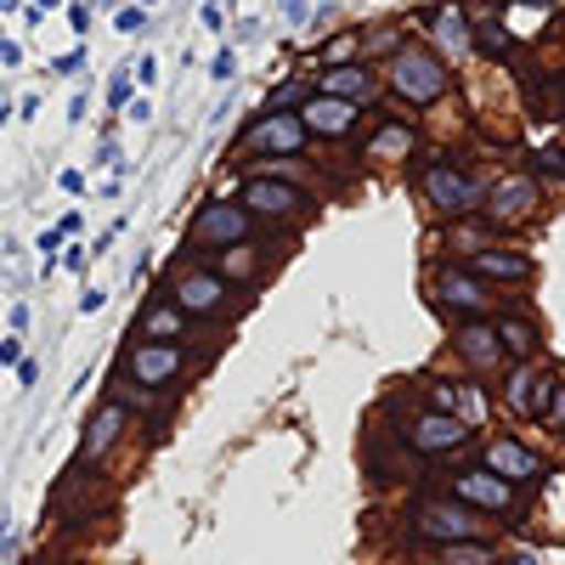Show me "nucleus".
Wrapping results in <instances>:
<instances>
[{
    "instance_id": "f257e3e1",
    "label": "nucleus",
    "mask_w": 565,
    "mask_h": 565,
    "mask_svg": "<svg viewBox=\"0 0 565 565\" xmlns=\"http://www.w3.org/2000/svg\"><path fill=\"white\" fill-rule=\"evenodd\" d=\"M407 537L413 543H430V548H447V543H481V537H492V526H487V514L458 503L452 492L447 498L430 492V498H418L407 509Z\"/></svg>"
},
{
    "instance_id": "f03ea898",
    "label": "nucleus",
    "mask_w": 565,
    "mask_h": 565,
    "mask_svg": "<svg viewBox=\"0 0 565 565\" xmlns=\"http://www.w3.org/2000/svg\"><path fill=\"white\" fill-rule=\"evenodd\" d=\"M418 199L441 226H452V221H469L487 204V181L458 170V164H424L418 170Z\"/></svg>"
},
{
    "instance_id": "7ed1b4c3",
    "label": "nucleus",
    "mask_w": 565,
    "mask_h": 565,
    "mask_svg": "<svg viewBox=\"0 0 565 565\" xmlns=\"http://www.w3.org/2000/svg\"><path fill=\"white\" fill-rule=\"evenodd\" d=\"M385 85H391V97H402L413 108H430L447 97V68L430 45H396L385 63Z\"/></svg>"
},
{
    "instance_id": "20e7f679",
    "label": "nucleus",
    "mask_w": 565,
    "mask_h": 565,
    "mask_svg": "<svg viewBox=\"0 0 565 565\" xmlns=\"http://www.w3.org/2000/svg\"><path fill=\"white\" fill-rule=\"evenodd\" d=\"M255 238V215L238 204V199H210V204H199V215H193V226H186V249H238V244H249Z\"/></svg>"
},
{
    "instance_id": "39448f33",
    "label": "nucleus",
    "mask_w": 565,
    "mask_h": 565,
    "mask_svg": "<svg viewBox=\"0 0 565 565\" xmlns=\"http://www.w3.org/2000/svg\"><path fill=\"white\" fill-rule=\"evenodd\" d=\"M238 204L255 221H306V215H317V199L300 181H271V175H244Z\"/></svg>"
},
{
    "instance_id": "423d86ee",
    "label": "nucleus",
    "mask_w": 565,
    "mask_h": 565,
    "mask_svg": "<svg viewBox=\"0 0 565 565\" xmlns=\"http://www.w3.org/2000/svg\"><path fill=\"white\" fill-rule=\"evenodd\" d=\"M311 130L300 125V114H266L238 136V159H306Z\"/></svg>"
},
{
    "instance_id": "0eeeda50",
    "label": "nucleus",
    "mask_w": 565,
    "mask_h": 565,
    "mask_svg": "<svg viewBox=\"0 0 565 565\" xmlns=\"http://www.w3.org/2000/svg\"><path fill=\"white\" fill-rule=\"evenodd\" d=\"M170 306H181L186 317H232V282L215 271V266H181L175 282H170Z\"/></svg>"
},
{
    "instance_id": "6e6552de",
    "label": "nucleus",
    "mask_w": 565,
    "mask_h": 565,
    "mask_svg": "<svg viewBox=\"0 0 565 565\" xmlns=\"http://www.w3.org/2000/svg\"><path fill=\"white\" fill-rule=\"evenodd\" d=\"M537 204H543L537 181H532L526 170H509V175H498V181L487 186L481 221H487V226H498V232H514V226H526V221L537 215Z\"/></svg>"
},
{
    "instance_id": "1a4fd4ad",
    "label": "nucleus",
    "mask_w": 565,
    "mask_h": 565,
    "mask_svg": "<svg viewBox=\"0 0 565 565\" xmlns=\"http://www.w3.org/2000/svg\"><path fill=\"white\" fill-rule=\"evenodd\" d=\"M430 306L436 311H452V317H487L492 311V289L469 271L463 260H447L436 277H430Z\"/></svg>"
},
{
    "instance_id": "9d476101",
    "label": "nucleus",
    "mask_w": 565,
    "mask_h": 565,
    "mask_svg": "<svg viewBox=\"0 0 565 565\" xmlns=\"http://www.w3.org/2000/svg\"><path fill=\"white\" fill-rule=\"evenodd\" d=\"M181 367H186V345H175V340H136V345L125 351V380L141 385V391L175 385Z\"/></svg>"
},
{
    "instance_id": "9b49d317",
    "label": "nucleus",
    "mask_w": 565,
    "mask_h": 565,
    "mask_svg": "<svg viewBox=\"0 0 565 565\" xmlns=\"http://www.w3.org/2000/svg\"><path fill=\"white\" fill-rule=\"evenodd\" d=\"M452 351H458V362H463L469 373H476V380H492V373H503V367H509V351H503L498 328H492L487 317L458 322V328H452Z\"/></svg>"
},
{
    "instance_id": "f8f14e48",
    "label": "nucleus",
    "mask_w": 565,
    "mask_h": 565,
    "mask_svg": "<svg viewBox=\"0 0 565 565\" xmlns=\"http://www.w3.org/2000/svg\"><path fill=\"white\" fill-rule=\"evenodd\" d=\"M463 441H469V424H458L452 413L424 407V413L407 418V447H413V458H452V452H463Z\"/></svg>"
},
{
    "instance_id": "ddd939ff",
    "label": "nucleus",
    "mask_w": 565,
    "mask_h": 565,
    "mask_svg": "<svg viewBox=\"0 0 565 565\" xmlns=\"http://www.w3.org/2000/svg\"><path fill=\"white\" fill-rule=\"evenodd\" d=\"M548 396H554V380H548L537 362H509V367H503V407H509V413L543 418V413H548Z\"/></svg>"
},
{
    "instance_id": "4468645a",
    "label": "nucleus",
    "mask_w": 565,
    "mask_h": 565,
    "mask_svg": "<svg viewBox=\"0 0 565 565\" xmlns=\"http://www.w3.org/2000/svg\"><path fill=\"white\" fill-rule=\"evenodd\" d=\"M300 125L322 141H351L362 130V103H345V97H311L300 103Z\"/></svg>"
},
{
    "instance_id": "2eb2a0df",
    "label": "nucleus",
    "mask_w": 565,
    "mask_h": 565,
    "mask_svg": "<svg viewBox=\"0 0 565 565\" xmlns=\"http://www.w3.org/2000/svg\"><path fill=\"white\" fill-rule=\"evenodd\" d=\"M452 498L469 503L476 514H514V487H509L503 476H492L487 463L458 469V476H452Z\"/></svg>"
},
{
    "instance_id": "dca6fc26",
    "label": "nucleus",
    "mask_w": 565,
    "mask_h": 565,
    "mask_svg": "<svg viewBox=\"0 0 565 565\" xmlns=\"http://www.w3.org/2000/svg\"><path fill=\"white\" fill-rule=\"evenodd\" d=\"M481 463L492 469V476H503L509 487H526V481H543V476H548L543 458H537V447H526L521 436H492L487 452H481Z\"/></svg>"
},
{
    "instance_id": "f3484780",
    "label": "nucleus",
    "mask_w": 565,
    "mask_h": 565,
    "mask_svg": "<svg viewBox=\"0 0 565 565\" xmlns=\"http://www.w3.org/2000/svg\"><path fill=\"white\" fill-rule=\"evenodd\" d=\"M125 430H130V407H125V402H103L97 413H90L85 436H79V469H97V463L119 447Z\"/></svg>"
},
{
    "instance_id": "a211bd4d",
    "label": "nucleus",
    "mask_w": 565,
    "mask_h": 565,
    "mask_svg": "<svg viewBox=\"0 0 565 565\" xmlns=\"http://www.w3.org/2000/svg\"><path fill=\"white\" fill-rule=\"evenodd\" d=\"M463 266L476 271L481 282H503V289H521V282H532L526 249H509V244H487V249H476V255H463Z\"/></svg>"
},
{
    "instance_id": "6ab92c4d",
    "label": "nucleus",
    "mask_w": 565,
    "mask_h": 565,
    "mask_svg": "<svg viewBox=\"0 0 565 565\" xmlns=\"http://www.w3.org/2000/svg\"><path fill=\"white\" fill-rule=\"evenodd\" d=\"M430 407L436 413H452L458 424L476 430V424L487 418V391H481V380H436L430 385Z\"/></svg>"
},
{
    "instance_id": "aec40b11",
    "label": "nucleus",
    "mask_w": 565,
    "mask_h": 565,
    "mask_svg": "<svg viewBox=\"0 0 565 565\" xmlns=\"http://www.w3.org/2000/svg\"><path fill=\"white\" fill-rule=\"evenodd\" d=\"M373 85H380V74L362 68V63H328L317 74V97H345V103H367Z\"/></svg>"
},
{
    "instance_id": "412c9836",
    "label": "nucleus",
    "mask_w": 565,
    "mask_h": 565,
    "mask_svg": "<svg viewBox=\"0 0 565 565\" xmlns=\"http://www.w3.org/2000/svg\"><path fill=\"white\" fill-rule=\"evenodd\" d=\"M413 153H418V130L413 125H402V119L373 125V136H367V159L373 164H407Z\"/></svg>"
},
{
    "instance_id": "4be33fe9",
    "label": "nucleus",
    "mask_w": 565,
    "mask_h": 565,
    "mask_svg": "<svg viewBox=\"0 0 565 565\" xmlns=\"http://www.w3.org/2000/svg\"><path fill=\"white\" fill-rule=\"evenodd\" d=\"M498 340H503V351H509V362H537V351H543V334H537V322H526L521 311H503L498 322Z\"/></svg>"
},
{
    "instance_id": "5701e85b",
    "label": "nucleus",
    "mask_w": 565,
    "mask_h": 565,
    "mask_svg": "<svg viewBox=\"0 0 565 565\" xmlns=\"http://www.w3.org/2000/svg\"><path fill=\"white\" fill-rule=\"evenodd\" d=\"M186 322H193V317H186L181 306H170V300H153L148 311H141V322H136V340H186Z\"/></svg>"
},
{
    "instance_id": "b1692460",
    "label": "nucleus",
    "mask_w": 565,
    "mask_h": 565,
    "mask_svg": "<svg viewBox=\"0 0 565 565\" xmlns=\"http://www.w3.org/2000/svg\"><path fill=\"white\" fill-rule=\"evenodd\" d=\"M430 34H436V52H447V57H463L469 52V23H463L458 7H441L430 18Z\"/></svg>"
},
{
    "instance_id": "393cba45",
    "label": "nucleus",
    "mask_w": 565,
    "mask_h": 565,
    "mask_svg": "<svg viewBox=\"0 0 565 565\" xmlns=\"http://www.w3.org/2000/svg\"><path fill=\"white\" fill-rule=\"evenodd\" d=\"M436 565H503V559H498L492 537H481V543H447V548H436Z\"/></svg>"
},
{
    "instance_id": "a878e982",
    "label": "nucleus",
    "mask_w": 565,
    "mask_h": 565,
    "mask_svg": "<svg viewBox=\"0 0 565 565\" xmlns=\"http://www.w3.org/2000/svg\"><path fill=\"white\" fill-rule=\"evenodd\" d=\"M215 271L232 282V289H244V282H255V255H249V244H238V249H221V255H215Z\"/></svg>"
},
{
    "instance_id": "bb28decb",
    "label": "nucleus",
    "mask_w": 565,
    "mask_h": 565,
    "mask_svg": "<svg viewBox=\"0 0 565 565\" xmlns=\"http://www.w3.org/2000/svg\"><path fill=\"white\" fill-rule=\"evenodd\" d=\"M476 52H487V57H503V52H509V29H503L498 18L476 29Z\"/></svg>"
},
{
    "instance_id": "cd10ccee",
    "label": "nucleus",
    "mask_w": 565,
    "mask_h": 565,
    "mask_svg": "<svg viewBox=\"0 0 565 565\" xmlns=\"http://www.w3.org/2000/svg\"><path fill=\"white\" fill-rule=\"evenodd\" d=\"M356 52H362V34H340V40H328V45H322V68H328V63H351Z\"/></svg>"
},
{
    "instance_id": "c85d7f7f",
    "label": "nucleus",
    "mask_w": 565,
    "mask_h": 565,
    "mask_svg": "<svg viewBox=\"0 0 565 565\" xmlns=\"http://www.w3.org/2000/svg\"><path fill=\"white\" fill-rule=\"evenodd\" d=\"M543 424H548V430H565V385H554V396H548V413H543Z\"/></svg>"
},
{
    "instance_id": "c756f323",
    "label": "nucleus",
    "mask_w": 565,
    "mask_h": 565,
    "mask_svg": "<svg viewBox=\"0 0 565 565\" xmlns=\"http://www.w3.org/2000/svg\"><path fill=\"white\" fill-rule=\"evenodd\" d=\"M108 108H114V114L130 108V74H114V85H108Z\"/></svg>"
},
{
    "instance_id": "7c9ffc66",
    "label": "nucleus",
    "mask_w": 565,
    "mask_h": 565,
    "mask_svg": "<svg viewBox=\"0 0 565 565\" xmlns=\"http://www.w3.org/2000/svg\"><path fill=\"white\" fill-rule=\"evenodd\" d=\"M199 18H204V29H210V34H221V29H226V7H221V0H204Z\"/></svg>"
},
{
    "instance_id": "2f4dec72",
    "label": "nucleus",
    "mask_w": 565,
    "mask_h": 565,
    "mask_svg": "<svg viewBox=\"0 0 565 565\" xmlns=\"http://www.w3.org/2000/svg\"><path fill=\"white\" fill-rule=\"evenodd\" d=\"M114 23H119V29H125V34H136V29H141V23H148V12H141V7H125V12H119V18H114Z\"/></svg>"
},
{
    "instance_id": "473e14b6",
    "label": "nucleus",
    "mask_w": 565,
    "mask_h": 565,
    "mask_svg": "<svg viewBox=\"0 0 565 565\" xmlns=\"http://www.w3.org/2000/svg\"><path fill=\"white\" fill-rule=\"evenodd\" d=\"M537 164H548V170H559V175H565V136L554 141V148H548V153H537Z\"/></svg>"
},
{
    "instance_id": "72a5a7b5",
    "label": "nucleus",
    "mask_w": 565,
    "mask_h": 565,
    "mask_svg": "<svg viewBox=\"0 0 565 565\" xmlns=\"http://www.w3.org/2000/svg\"><path fill=\"white\" fill-rule=\"evenodd\" d=\"M0 362H7V367H12V362H23V340H18V334L0 340Z\"/></svg>"
},
{
    "instance_id": "f704fd0d",
    "label": "nucleus",
    "mask_w": 565,
    "mask_h": 565,
    "mask_svg": "<svg viewBox=\"0 0 565 565\" xmlns=\"http://www.w3.org/2000/svg\"><path fill=\"white\" fill-rule=\"evenodd\" d=\"M232 68H238V57H232V52H215L210 74H215V79H232Z\"/></svg>"
},
{
    "instance_id": "c9c22d12",
    "label": "nucleus",
    "mask_w": 565,
    "mask_h": 565,
    "mask_svg": "<svg viewBox=\"0 0 565 565\" xmlns=\"http://www.w3.org/2000/svg\"><path fill=\"white\" fill-rule=\"evenodd\" d=\"M306 12H311V0H282V18L289 23H306Z\"/></svg>"
},
{
    "instance_id": "e433bc0d",
    "label": "nucleus",
    "mask_w": 565,
    "mask_h": 565,
    "mask_svg": "<svg viewBox=\"0 0 565 565\" xmlns=\"http://www.w3.org/2000/svg\"><path fill=\"white\" fill-rule=\"evenodd\" d=\"M136 79H141V85H153V79H159V63H153V57H141V63H136Z\"/></svg>"
},
{
    "instance_id": "4c0bfd02",
    "label": "nucleus",
    "mask_w": 565,
    "mask_h": 565,
    "mask_svg": "<svg viewBox=\"0 0 565 565\" xmlns=\"http://www.w3.org/2000/svg\"><path fill=\"white\" fill-rule=\"evenodd\" d=\"M68 23H74V34H85L90 29V12L85 7H68Z\"/></svg>"
},
{
    "instance_id": "58836bf2",
    "label": "nucleus",
    "mask_w": 565,
    "mask_h": 565,
    "mask_svg": "<svg viewBox=\"0 0 565 565\" xmlns=\"http://www.w3.org/2000/svg\"><path fill=\"white\" fill-rule=\"evenodd\" d=\"M63 266H68V271H85V266H90V260H85V249H79V244H74V249H68V255H63Z\"/></svg>"
},
{
    "instance_id": "ea45409f",
    "label": "nucleus",
    "mask_w": 565,
    "mask_h": 565,
    "mask_svg": "<svg viewBox=\"0 0 565 565\" xmlns=\"http://www.w3.org/2000/svg\"><path fill=\"white\" fill-rule=\"evenodd\" d=\"M141 7H153V0H141Z\"/></svg>"
},
{
    "instance_id": "a19ab883",
    "label": "nucleus",
    "mask_w": 565,
    "mask_h": 565,
    "mask_svg": "<svg viewBox=\"0 0 565 565\" xmlns=\"http://www.w3.org/2000/svg\"><path fill=\"white\" fill-rule=\"evenodd\" d=\"M559 436H565V430H559Z\"/></svg>"
}]
</instances>
